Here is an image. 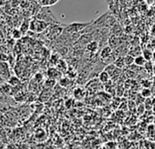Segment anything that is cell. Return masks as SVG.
<instances>
[{"mask_svg":"<svg viewBox=\"0 0 155 149\" xmlns=\"http://www.w3.org/2000/svg\"><path fill=\"white\" fill-rule=\"evenodd\" d=\"M111 54H112V48H111V46H105L101 51V56L104 59L108 58L111 56Z\"/></svg>","mask_w":155,"mask_h":149,"instance_id":"3957f363","label":"cell"},{"mask_svg":"<svg viewBox=\"0 0 155 149\" xmlns=\"http://www.w3.org/2000/svg\"><path fill=\"white\" fill-rule=\"evenodd\" d=\"M7 82H8V84L11 85V86H16V85H18V84L20 83L18 77H16V76H10L9 79L7 80Z\"/></svg>","mask_w":155,"mask_h":149,"instance_id":"52a82bcc","label":"cell"},{"mask_svg":"<svg viewBox=\"0 0 155 149\" xmlns=\"http://www.w3.org/2000/svg\"><path fill=\"white\" fill-rule=\"evenodd\" d=\"M124 59H125V64H126V65H131V64L134 63V58L133 56H126Z\"/></svg>","mask_w":155,"mask_h":149,"instance_id":"9c48e42d","label":"cell"},{"mask_svg":"<svg viewBox=\"0 0 155 149\" xmlns=\"http://www.w3.org/2000/svg\"><path fill=\"white\" fill-rule=\"evenodd\" d=\"M124 64H125V59H124V57H119V58H117V59L115 60V62H114V65H115L117 67H119V68L123 67Z\"/></svg>","mask_w":155,"mask_h":149,"instance_id":"ba28073f","label":"cell"},{"mask_svg":"<svg viewBox=\"0 0 155 149\" xmlns=\"http://www.w3.org/2000/svg\"><path fill=\"white\" fill-rule=\"evenodd\" d=\"M92 22H89V23H73V24H69L67 26L64 27V32L71 33V34H74V33L83 31Z\"/></svg>","mask_w":155,"mask_h":149,"instance_id":"6da1fadb","label":"cell"},{"mask_svg":"<svg viewBox=\"0 0 155 149\" xmlns=\"http://www.w3.org/2000/svg\"><path fill=\"white\" fill-rule=\"evenodd\" d=\"M151 95H152V91H151V89L148 88V87H144V88L142 90V92H141V96H142L143 98H148V97H151Z\"/></svg>","mask_w":155,"mask_h":149,"instance_id":"8992f818","label":"cell"},{"mask_svg":"<svg viewBox=\"0 0 155 149\" xmlns=\"http://www.w3.org/2000/svg\"><path fill=\"white\" fill-rule=\"evenodd\" d=\"M98 46H99L98 42H97V41L93 40V41H91L90 43H88V44H87L86 48H87V50H88V51H90V52L94 53V52H96V50L98 49Z\"/></svg>","mask_w":155,"mask_h":149,"instance_id":"7a4b0ae2","label":"cell"},{"mask_svg":"<svg viewBox=\"0 0 155 149\" xmlns=\"http://www.w3.org/2000/svg\"><path fill=\"white\" fill-rule=\"evenodd\" d=\"M110 75H109V73L108 72H106L105 70L104 71H103V72H101L100 74H99V80L102 82V83H107L108 82V80L110 79Z\"/></svg>","mask_w":155,"mask_h":149,"instance_id":"5b68a950","label":"cell"},{"mask_svg":"<svg viewBox=\"0 0 155 149\" xmlns=\"http://www.w3.org/2000/svg\"><path fill=\"white\" fill-rule=\"evenodd\" d=\"M143 56L146 58L147 61H149V60H151V58H152V54H151V52H149L148 50H145V51H143Z\"/></svg>","mask_w":155,"mask_h":149,"instance_id":"30bf717a","label":"cell"},{"mask_svg":"<svg viewBox=\"0 0 155 149\" xmlns=\"http://www.w3.org/2000/svg\"><path fill=\"white\" fill-rule=\"evenodd\" d=\"M147 60L146 58L143 56H138L134 58V64L138 66H145Z\"/></svg>","mask_w":155,"mask_h":149,"instance_id":"277c9868","label":"cell"},{"mask_svg":"<svg viewBox=\"0 0 155 149\" xmlns=\"http://www.w3.org/2000/svg\"><path fill=\"white\" fill-rule=\"evenodd\" d=\"M154 74H155V70H154Z\"/></svg>","mask_w":155,"mask_h":149,"instance_id":"8fae6325","label":"cell"}]
</instances>
